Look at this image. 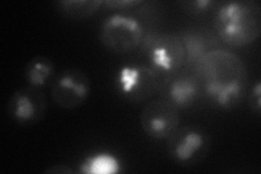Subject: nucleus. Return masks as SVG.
<instances>
[{
    "instance_id": "obj_4",
    "label": "nucleus",
    "mask_w": 261,
    "mask_h": 174,
    "mask_svg": "<svg viewBox=\"0 0 261 174\" xmlns=\"http://www.w3.org/2000/svg\"><path fill=\"white\" fill-rule=\"evenodd\" d=\"M91 81L77 69H67L57 74L51 82L54 103L63 109H75L83 105L91 94Z\"/></svg>"
},
{
    "instance_id": "obj_3",
    "label": "nucleus",
    "mask_w": 261,
    "mask_h": 174,
    "mask_svg": "<svg viewBox=\"0 0 261 174\" xmlns=\"http://www.w3.org/2000/svg\"><path fill=\"white\" fill-rule=\"evenodd\" d=\"M168 139L170 157L181 165L199 161L209 151V136L197 127L177 128Z\"/></svg>"
},
{
    "instance_id": "obj_10",
    "label": "nucleus",
    "mask_w": 261,
    "mask_h": 174,
    "mask_svg": "<svg viewBox=\"0 0 261 174\" xmlns=\"http://www.w3.org/2000/svg\"><path fill=\"white\" fill-rule=\"evenodd\" d=\"M199 93L200 86L197 80L190 76H178L168 83L165 99L177 109H186L196 103Z\"/></svg>"
},
{
    "instance_id": "obj_11",
    "label": "nucleus",
    "mask_w": 261,
    "mask_h": 174,
    "mask_svg": "<svg viewBox=\"0 0 261 174\" xmlns=\"http://www.w3.org/2000/svg\"><path fill=\"white\" fill-rule=\"evenodd\" d=\"M55 64L47 57L37 56L29 61L24 78L29 86L43 88L51 83L55 79Z\"/></svg>"
},
{
    "instance_id": "obj_5",
    "label": "nucleus",
    "mask_w": 261,
    "mask_h": 174,
    "mask_svg": "<svg viewBox=\"0 0 261 174\" xmlns=\"http://www.w3.org/2000/svg\"><path fill=\"white\" fill-rule=\"evenodd\" d=\"M144 133L153 139H168L179 126L177 108L167 99H154L140 114Z\"/></svg>"
},
{
    "instance_id": "obj_17",
    "label": "nucleus",
    "mask_w": 261,
    "mask_h": 174,
    "mask_svg": "<svg viewBox=\"0 0 261 174\" xmlns=\"http://www.w3.org/2000/svg\"><path fill=\"white\" fill-rule=\"evenodd\" d=\"M144 2L142 0H110V2H103V5L114 8L119 10H126V9H134L137 6L143 5Z\"/></svg>"
},
{
    "instance_id": "obj_7",
    "label": "nucleus",
    "mask_w": 261,
    "mask_h": 174,
    "mask_svg": "<svg viewBox=\"0 0 261 174\" xmlns=\"http://www.w3.org/2000/svg\"><path fill=\"white\" fill-rule=\"evenodd\" d=\"M47 99L42 88L32 86L16 89L8 102V114L21 126H30L44 118Z\"/></svg>"
},
{
    "instance_id": "obj_2",
    "label": "nucleus",
    "mask_w": 261,
    "mask_h": 174,
    "mask_svg": "<svg viewBox=\"0 0 261 174\" xmlns=\"http://www.w3.org/2000/svg\"><path fill=\"white\" fill-rule=\"evenodd\" d=\"M144 37L142 23L132 16L114 13L100 26L99 38L103 46L116 54H127L141 45Z\"/></svg>"
},
{
    "instance_id": "obj_14",
    "label": "nucleus",
    "mask_w": 261,
    "mask_h": 174,
    "mask_svg": "<svg viewBox=\"0 0 261 174\" xmlns=\"http://www.w3.org/2000/svg\"><path fill=\"white\" fill-rule=\"evenodd\" d=\"M181 39L184 45L187 62H198L207 54L206 40L198 33H187Z\"/></svg>"
},
{
    "instance_id": "obj_8",
    "label": "nucleus",
    "mask_w": 261,
    "mask_h": 174,
    "mask_svg": "<svg viewBox=\"0 0 261 174\" xmlns=\"http://www.w3.org/2000/svg\"><path fill=\"white\" fill-rule=\"evenodd\" d=\"M147 57L150 60L152 69L165 73L178 70L186 59L182 39L170 34L153 38L147 49Z\"/></svg>"
},
{
    "instance_id": "obj_6",
    "label": "nucleus",
    "mask_w": 261,
    "mask_h": 174,
    "mask_svg": "<svg viewBox=\"0 0 261 174\" xmlns=\"http://www.w3.org/2000/svg\"><path fill=\"white\" fill-rule=\"evenodd\" d=\"M122 95L133 102H144L157 93L160 87L158 72L142 64L122 67L118 76Z\"/></svg>"
},
{
    "instance_id": "obj_12",
    "label": "nucleus",
    "mask_w": 261,
    "mask_h": 174,
    "mask_svg": "<svg viewBox=\"0 0 261 174\" xmlns=\"http://www.w3.org/2000/svg\"><path fill=\"white\" fill-rule=\"evenodd\" d=\"M102 5L101 0H65L58 3V9L70 19L83 20L91 18Z\"/></svg>"
},
{
    "instance_id": "obj_1",
    "label": "nucleus",
    "mask_w": 261,
    "mask_h": 174,
    "mask_svg": "<svg viewBox=\"0 0 261 174\" xmlns=\"http://www.w3.org/2000/svg\"><path fill=\"white\" fill-rule=\"evenodd\" d=\"M218 36L232 47H244L261 34V9L254 0H233L218 7L214 18Z\"/></svg>"
},
{
    "instance_id": "obj_9",
    "label": "nucleus",
    "mask_w": 261,
    "mask_h": 174,
    "mask_svg": "<svg viewBox=\"0 0 261 174\" xmlns=\"http://www.w3.org/2000/svg\"><path fill=\"white\" fill-rule=\"evenodd\" d=\"M205 93L211 103L221 109H232L240 103L246 89V78L227 81H205Z\"/></svg>"
},
{
    "instance_id": "obj_16",
    "label": "nucleus",
    "mask_w": 261,
    "mask_h": 174,
    "mask_svg": "<svg viewBox=\"0 0 261 174\" xmlns=\"http://www.w3.org/2000/svg\"><path fill=\"white\" fill-rule=\"evenodd\" d=\"M249 104L251 106V109L255 113L259 114L261 111V82L259 80L256 81L251 88Z\"/></svg>"
},
{
    "instance_id": "obj_18",
    "label": "nucleus",
    "mask_w": 261,
    "mask_h": 174,
    "mask_svg": "<svg viewBox=\"0 0 261 174\" xmlns=\"http://www.w3.org/2000/svg\"><path fill=\"white\" fill-rule=\"evenodd\" d=\"M45 173H57V174L64 173V174H68V173H74V171H73L70 168H68L67 165H55V167H50L49 169L45 170Z\"/></svg>"
},
{
    "instance_id": "obj_15",
    "label": "nucleus",
    "mask_w": 261,
    "mask_h": 174,
    "mask_svg": "<svg viewBox=\"0 0 261 174\" xmlns=\"http://www.w3.org/2000/svg\"><path fill=\"white\" fill-rule=\"evenodd\" d=\"M215 4L216 3L212 2V0H195V2H185L182 5L184 10L191 14H199L206 12Z\"/></svg>"
},
{
    "instance_id": "obj_13",
    "label": "nucleus",
    "mask_w": 261,
    "mask_h": 174,
    "mask_svg": "<svg viewBox=\"0 0 261 174\" xmlns=\"http://www.w3.org/2000/svg\"><path fill=\"white\" fill-rule=\"evenodd\" d=\"M80 171L87 174H116L121 171V164L111 154L100 153L86 158Z\"/></svg>"
}]
</instances>
